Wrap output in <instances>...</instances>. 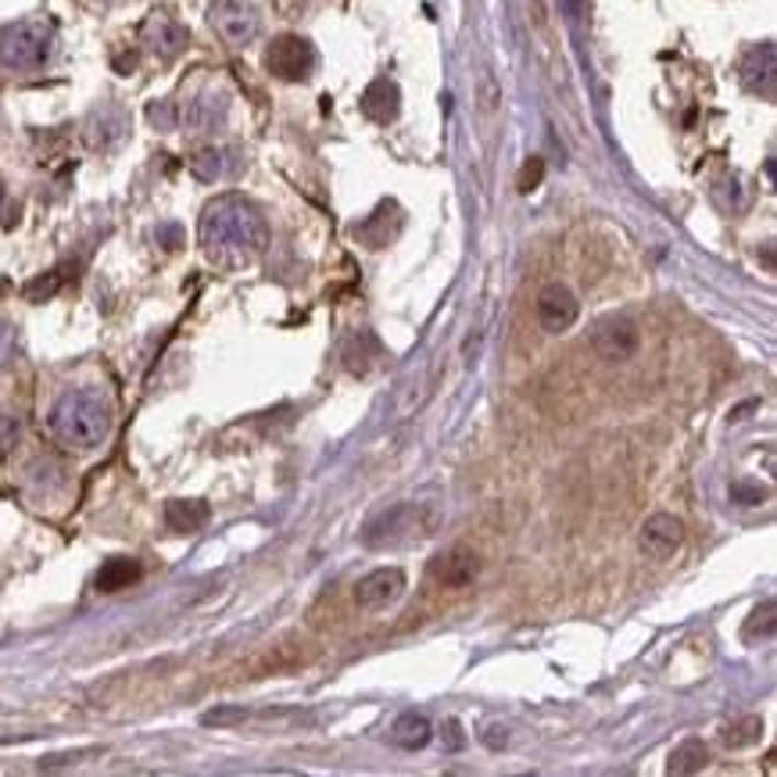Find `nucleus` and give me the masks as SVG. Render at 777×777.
Masks as SVG:
<instances>
[{"label": "nucleus", "mask_w": 777, "mask_h": 777, "mask_svg": "<svg viewBox=\"0 0 777 777\" xmlns=\"http://www.w3.org/2000/svg\"><path fill=\"white\" fill-rule=\"evenodd\" d=\"M240 720H248V709H237V706H223V709L204 714V723H209V728H223V723H240Z\"/></svg>", "instance_id": "obj_26"}, {"label": "nucleus", "mask_w": 777, "mask_h": 777, "mask_svg": "<svg viewBox=\"0 0 777 777\" xmlns=\"http://www.w3.org/2000/svg\"><path fill=\"white\" fill-rule=\"evenodd\" d=\"M266 69L276 75V80L302 83L316 69V47L305 40V36H276L266 50Z\"/></svg>", "instance_id": "obj_5"}, {"label": "nucleus", "mask_w": 777, "mask_h": 777, "mask_svg": "<svg viewBox=\"0 0 777 777\" xmlns=\"http://www.w3.org/2000/svg\"><path fill=\"white\" fill-rule=\"evenodd\" d=\"M709 763V749L703 738H684V742L670 753L667 770L670 774H698Z\"/></svg>", "instance_id": "obj_22"}, {"label": "nucleus", "mask_w": 777, "mask_h": 777, "mask_svg": "<svg viewBox=\"0 0 777 777\" xmlns=\"http://www.w3.org/2000/svg\"><path fill=\"white\" fill-rule=\"evenodd\" d=\"M55 50V30L40 19H22L4 25L0 33V64L8 72H36L50 61Z\"/></svg>", "instance_id": "obj_3"}, {"label": "nucleus", "mask_w": 777, "mask_h": 777, "mask_svg": "<svg viewBox=\"0 0 777 777\" xmlns=\"http://www.w3.org/2000/svg\"><path fill=\"white\" fill-rule=\"evenodd\" d=\"M763 498H767V491H763V487L731 484V502H738V505H760Z\"/></svg>", "instance_id": "obj_28"}, {"label": "nucleus", "mask_w": 777, "mask_h": 777, "mask_svg": "<svg viewBox=\"0 0 777 777\" xmlns=\"http://www.w3.org/2000/svg\"><path fill=\"white\" fill-rule=\"evenodd\" d=\"M577 316H580V302L563 283H549V287L538 294V322L549 333H566L577 322Z\"/></svg>", "instance_id": "obj_10"}, {"label": "nucleus", "mask_w": 777, "mask_h": 777, "mask_svg": "<svg viewBox=\"0 0 777 777\" xmlns=\"http://www.w3.org/2000/svg\"><path fill=\"white\" fill-rule=\"evenodd\" d=\"M144 44L151 47V55H158L162 61H173L187 50L190 33L187 25H179L176 19H168L158 11V15H151L144 22Z\"/></svg>", "instance_id": "obj_13"}, {"label": "nucleus", "mask_w": 777, "mask_h": 777, "mask_svg": "<svg viewBox=\"0 0 777 777\" xmlns=\"http://www.w3.org/2000/svg\"><path fill=\"white\" fill-rule=\"evenodd\" d=\"M362 111H366L373 122H395L401 111V94L395 80H373L366 94H362Z\"/></svg>", "instance_id": "obj_18"}, {"label": "nucleus", "mask_w": 777, "mask_h": 777, "mask_svg": "<svg viewBox=\"0 0 777 777\" xmlns=\"http://www.w3.org/2000/svg\"><path fill=\"white\" fill-rule=\"evenodd\" d=\"M61 283H64L61 269H55V273L44 276V280H33V283H25V297H30V302H44V297L55 294V291L61 287Z\"/></svg>", "instance_id": "obj_25"}, {"label": "nucleus", "mask_w": 777, "mask_h": 777, "mask_svg": "<svg viewBox=\"0 0 777 777\" xmlns=\"http://www.w3.org/2000/svg\"><path fill=\"white\" fill-rule=\"evenodd\" d=\"M212 30L219 33V40L229 47H248L255 44V36L262 33V15L244 4V0H215L209 11Z\"/></svg>", "instance_id": "obj_6"}, {"label": "nucleus", "mask_w": 777, "mask_h": 777, "mask_svg": "<svg viewBox=\"0 0 777 777\" xmlns=\"http://www.w3.org/2000/svg\"><path fill=\"white\" fill-rule=\"evenodd\" d=\"M742 83H745V90H753V94H760L763 101H774V90H777V50H774L770 40L753 47L742 58Z\"/></svg>", "instance_id": "obj_12"}, {"label": "nucleus", "mask_w": 777, "mask_h": 777, "mask_svg": "<svg viewBox=\"0 0 777 777\" xmlns=\"http://www.w3.org/2000/svg\"><path fill=\"white\" fill-rule=\"evenodd\" d=\"M126 133H129V119H126V111L115 108V105L97 108V111L86 119V144L97 148V151L119 148L122 140H126Z\"/></svg>", "instance_id": "obj_16"}, {"label": "nucleus", "mask_w": 777, "mask_h": 777, "mask_svg": "<svg viewBox=\"0 0 777 777\" xmlns=\"http://www.w3.org/2000/svg\"><path fill=\"white\" fill-rule=\"evenodd\" d=\"M484 742H487L491 749H502L505 742H509V734H505V728H487Z\"/></svg>", "instance_id": "obj_32"}, {"label": "nucleus", "mask_w": 777, "mask_h": 777, "mask_svg": "<svg viewBox=\"0 0 777 777\" xmlns=\"http://www.w3.org/2000/svg\"><path fill=\"white\" fill-rule=\"evenodd\" d=\"M591 344L605 362H627L638 355V344H641L638 322L631 316H605L599 319V327H594Z\"/></svg>", "instance_id": "obj_7"}, {"label": "nucleus", "mask_w": 777, "mask_h": 777, "mask_svg": "<svg viewBox=\"0 0 777 777\" xmlns=\"http://www.w3.org/2000/svg\"><path fill=\"white\" fill-rule=\"evenodd\" d=\"M405 594V574L398 566H377L355 585V605L362 613H380Z\"/></svg>", "instance_id": "obj_8"}, {"label": "nucleus", "mask_w": 777, "mask_h": 777, "mask_svg": "<svg viewBox=\"0 0 777 777\" xmlns=\"http://www.w3.org/2000/svg\"><path fill=\"white\" fill-rule=\"evenodd\" d=\"M742 638L749 645H760V641H774V602L767 599L763 605H756L753 616L745 620V627H742Z\"/></svg>", "instance_id": "obj_23"}, {"label": "nucleus", "mask_w": 777, "mask_h": 777, "mask_svg": "<svg viewBox=\"0 0 777 777\" xmlns=\"http://www.w3.org/2000/svg\"><path fill=\"white\" fill-rule=\"evenodd\" d=\"M681 541H684V527L678 516L670 513H656L641 527V552L649 555V560H670V555L681 549Z\"/></svg>", "instance_id": "obj_11"}, {"label": "nucleus", "mask_w": 777, "mask_h": 777, "mask_svg": "<svg viewBox=\"0 0 777 777\" xmlns=\"http://www.w3.org/2000/svg\"><path fill=\"white\" fill-rule=\"evenodd\" d=\"M162 240H165V248H179V244H184V233H179V226H162Z\"/></svg>", "instance_id": "obj_31"}, {"label": "nucleus", "mask_w": 777, "mask_h": 777, "mask_svg": "<svg viewBox=\"0 0 777 777\" xmlns=\"http://www.w3.org/2000/svg\"><path fill=\"white\" fill-rule=\"evenodd\" d=\"M269 248V223L255 201L223 193L201 215V251L223 269L251 266Z\"/></svg>", "instance_id": "obj_1"}, {"label": "nucleus", "mask_w": 777, "mask_h": 777, "mask_svg": "<svg viewBox=\"0 0 777 777\" xmlns=\"http://www.w3.org/2000/svg\"><path fill=\"white\" fill-rule=\"evenodd\" d=\"M387 738H391V745L405 749V753H416V749H423L434 738V728H431V720H426L423 714L409 709V714H401L391 723V734H387Z\"/></svg>", "instance_id": "obj_19"}, {"label": "nucleus", "mask_w": 777, "mask_h": 777, "mask_svg": "<svg viewBox=\"0 0 777 777\" xmlns=\"http://www.w3.org/2000/svg\"><path fill=\"white\" fill-rule=\"evenodd\" d=\"M244 168V154L233 148H204L190 158V173L204 179V184H215V179H229Z\"/></svg>", "instance_id": "obj_17"}, {"label": "nucleus", "mask_w": 777, "mask_h": 777, "mask_svg": "<svg viewBox=\"0 0 777 777\" xmlns=\"http://www.w3.org/2000/svg\"><path fill=\"white\" fill-rule=\"evenodd\" d=\"M462 745H466L462 723H459V720H448V723H445V749H451V753H459Z\"/></svg>", "instance_id": "obj_30"}, {"label": "nucleus", "mask_w": 777, "mask_h": 777, "mask_svg": "<svg viewBox=\"0 0 777 777\" xmlns=\"http://www.w3.org/2000/svg\"><path fill=\"white\" fill-rule=\"evenodd\" d=\"M50 434L72 451L97 448L111 434V405L97 391H69L50 409Z\"/></svg>", "instance_id": "obj_2"}, {"label": "nucleus", "mask_w": 777, "mask_h": 777, "mask_svg": "<svg viewBox=\"0 0 777 777\" xmlns=\"http://www.w3.org/2000/svg\"><path fill=\"white\" fill-rule=\"evenodd\" d=\"M541 176H545V162H541V158H530V162L523 165V173H520V190H523V193L538 190Z\"/></svg>", "instance_id": "obj_27"}, {"label": "nucleus", "mask_w": 777, "mask_h": 777, "mask_svg": "<svg viewBox=\"0 0 777 777\" xmlns=\"http://www.w3.org/2000/svg\"><path fill=\"white\" fill-rule=\"evenodd\" d=\"M401 226H405V215H401V209L395 201H384L377 204V212H373L369 219H362V223H355V237L366 244V248H387Z\"/></svg>", "instance_id": "obj_14"}, {"label": "nucleus", "mask_w": 777, "mask_h": 777, "mask_svg": "<svg viewBox=\"0 0 777 777\" xmlns=\"http://www.w3.org/2000/svg\"><path fill=\"white\" fill-rule=\"evenodd\" d=\"M165 523L176 530V534H193L209 523V505L198 498H176L165 505Z\"/></svg>", "instance_id": "obj_20"}, {"label": "nucleus", "mask_w": 777, "mask_h": 777, "mask_svg": "<svg viewBox=\"0 0 777 777\" xmlns=\"http://www.w3.org/2000/svg\"><path fill=\"white\" fill-rule=\"evenodd\" d=\"M476 574H481V555H476L473 549H466V545H451V549L437 552L431 560V580L434 585H442V588H451V591L470 588L476 580Z\"/></svg>", "instance_id": "obj_9"}, {"label": "nucleus", "mask_w": 777, "mask_h": 777, "mask_svg": "<svg viewBox=\"0 0 777 777\" xmlns=\"http://www.w3.org/2000/svg\"><path fill=\"white\" fill-rule=\"evenodd\" d=\"M140 574H144V569H140L137 560H129V555H115V560H108L105 566L97 569V580H94V585H97V591L115 594V591H122V588H129V585H137Z\"/></svg>", "instance_id": "obj_21"}, {"label": "nucleus", "mask_w": 777, "mask_h": 777, "mask_svg": "<svg viewBox=\"0 0 777 777\" xmlns=\"http://www.w3.org/2000/svg\"><path fill=\"white\" fill-rule=\"evenodd\" d=\"M720 738H723V745L728 749H749L763 738V720L760 717H742V720L728 723Z\"/></svg>", "instance_id": "obj_24"}, {"label": "nucleus", "mask_w": 777, "mask_h": 777, "mask_svg": "<svg viewBox=\"0 0 777 777\" xmlns=\"http://www.w3.org/2000/svg\"><path fill=\"white\" fill-rule=\"evenodd\" d=\"M226 111H229V101L223 90H204V94H198L187 105L184 122L190 133H215V129H223Z\"/></svg>", "instance_id": "obj_15"}, {"label": "nucleus", "mask_w": 777, "mask_h": 777, "mask_svg": "<svg viewBox=\"0 0 777 777\" xmlns=\"http://www.w3.org/2000/svg\"><path fill=\"white\" fill-rule=\"evenodd\" d=\"M148 115H151V122L158 126V129H173V126H176V122H173V119H176V108H173V105H151Z\"/></svg>", "instance_id": "obj_29"}, {"label": "nucleus", "mask_w": 777, "mask_h": 777, "mask_svg": "<svg viewBox=\"0 0 777 777\" xmlns=\"http://www.w3.org/2000/svg\"><path fill=\"white\" fill-rule=\"evenodd\" d=\"M434 534V520H426V509L416 502H401L391 505L387 513H380L377 520H369V527L362 530V545L366 549H391L401 541L426 538Z\"/></svg>", "instance_id": "obj_4"}]
</instances>
